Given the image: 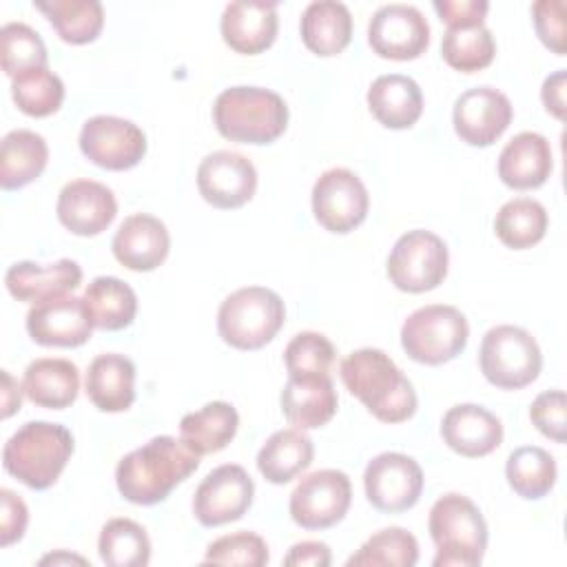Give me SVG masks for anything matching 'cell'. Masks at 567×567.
<instances>
[{
    "instance_id": "6da1fadb",
    "label": "cell",
    "mask_w": 567,
    "mask_h": 567,
    "mask_svg": "<svg viewBox=\"0 0 567 567\" xmlns=\"http://www.w3.org/2000/svg\"><path fill=\"white\" fill-rule=\"evenodd\" d=\"M199 467L195 454L182 439L162 434L128 452L115 467L120 494L135 505H155Z\"/></svg>"
},
{
    "instance_id": "7a4b0ae2",
    "label": "cell",
    "mask_w": 567,
    "mask_h": 567,
    "mask_svg": "<svg viewBox=\"0 0 567 567\" xmlns=\"http://www.w3.org/2000/svg\"><path fill=\"white\" fill-rule=\"evenodd\" d=\"M346 390L357 396L381 423H403L416 412V392L410 379L379 348L350 352L339 365Z\"/></svg>"
},
{
    "instance_id": "3957f363",
    "label": "cell",
    "mask_w": 567,
    "mask_h": 567,
    "mask_svg": "<svg viewBox=\"0 0 567 567\" xmlns=\"http://www.w3.org/2000/svg\"><path fill=\"white\" fill-rule=\"evenodd\" d=\"M213 122L219 135L230 142L270 144L288 126V106L270 89L230 86L217 95Z\"/></svg>"
},
{
    "instance_id": "277c9868",
    "label": "cell",
    "mask_w": 567,
    "mask_h": 567,
    "mask_svg": "<svg viewBox=\"0 0 567 567\" xmlns=\"http://www.w3.org/2000/svg\"><path fill=\"white\" fill-rule=\"evenodd\" d=\"M73 454V436L60 423L29 421L2 450L4 470L31 489L51 487Z\"/></svg>"
},
{
    "instance_id": "5b68a950",
    "label": "cell",
    "mask_w": 567,
    "mask_h": 567,
    "mask_svg": "<svg viewBox=\"0 0 567 567\" xmlns=\"http://www.w3.org/2000/svg\"><path fill=\"white\" fill-rule=\"evenodd\" d=\"M430 536L436 545L434 567H476L487 549V523L463 494H443L430 509Z\"/></svg>"
},
{
    "instance_id": "8992f818",
    "label": "cell",
    "mask_w": 567,
    "mask_h": 567,
    "mask_svg": "<svg viewBox=\"0 0 567 567\" xmlns=\"http://www.w3.org/2000/svg\"><path fill=\"white\" fill-rule=\"evenodd\" d=\"M286 306L264 286H246L230 292L217 310L219 337L237 350H259L281 330Z\"/></svg>"
},
{
    "instance_id": "52a82bcc",
    "label": "cell",
    "mask_w": 567,
    "mask_h": 567,
    "mask_svg": "<svg viewBox=\"0 0 567 567\" xmlns=\"http://www.w3.org/2000/svg\"><path fill=\"white\" fill-rule=\"evenodd\" d=\"M470 339L465 315L445 303H430L414 310L401 326L405 354L425 365H441L458 357Z\"/></svg>"
},
{
    "instance_id": "ba28073f",
    "label": "cell",
    "mask_w": 567,
    "mask_h": 567,
    "mask_svg": "<svg viewBox=\"0 0 567 567\" xmlns=\"http://www.w3.org/2000/svg\"><path fill=\"white\" fill-rule=\"evenodd\" d=\"M483 377L501 390H520L538 379L543 354L536 339L518 326H494L481 341Z\"/></svg>"
},
{
    "instance_id": "9c48e42d",
    "label": "cell",
    "mask_w": 567,
    "mask_h": 567,
    "mask_svg": "<svg viewBox=\"0 0 567 567\" xmlns=\"http://www.w3.org/2000/svg\"><path fill=\"white\" fill-rule=\"evenodd\" d=\"M447 246L430 230H408L396 239L388 257V277L403 292H427L447 275Z\"/></svg>"
},
{
    "instance_id": "30bf717a",
    "label": "cell",
    "mask_w": 567,
    "mask_h": 567,
    "mask_svg": "<svg viewBox=\"0 0 567 567\" xmlns=\"http://www.w3.org/2000/svg\"><path fill=\"white\" fill-rule=\"evenodd\" d=\"M352 485L341 470H317L303 476L290 494V516L303 529H328L350 509Z\"/></svg>"
},
{
    "instance_id": "8fae6325",
    "label": "cell",
    "mask_w": 567,
    "mask_h": 567,
    "mask_svg": "<svg viewBox=\"0 0 567 567\" xmlns=\"http://www.w3.org/2000/svg\"><path fill=\"white\" fill-rule=\"evenodd\" d=\"M370 197L357 173L350 168H328L312 186L315 219L330 233L346 235L368 217Z\"/></svg>"
},
{
    "instance_id": "7c38bea8",
    "label": "cell",
    "mask_w": 567,
    "mask_h": 567,
    "mask_svg": "<svg viewBox=\"0 0 567 567\" xmlns=\"http://www.w3.org/2000/svg\"><path fill=\"white\" fill-rule=\"evenodd\" d=\"M82 155L106 171H128L146 153V135L131 120L117 115H93L80 131Z\"/></svg>"
},
{
    "instance_id": "4fadbf2b",
    "label": "cell",
    "mask_w": 567,
    "mask_h": 567,
    "mask_svg": "<svg viewBox=\"0 0 567 567\" xmlns=\"http://www.w3.org/2000/svg\"><path fill=\"white\" fill-rule=\"evenodd\" d=\"M370 505L385 514H399L416 505L423 492L421 465L401 452L377 454L363 472Z\"/></svg>"
},
{
    "instance_id": "5bb4252c",
    "label": "cell",
    "mask_w": 567,
    "mask_h": 567,
    "mask_svg": "<svg viewBox=\"0 0 567 567\" xmlns=\"http://www.w3.org/2000/svg\"><path fill=\"white\" fill-rule=\"evenodd\" d=\"M255 483L237 463H224L206 474L193 496V514L204 527L239 520L252 505Z\"/></svg>"
},
{
    "instance_id": "9a60e30c",
    "label": "cell",
    "mask_w": 567,
    "mask_h": 567,
    "mask_svg": "<svg viewBox=\"0 0 567 567\" xmlns=\"http://www.w3.org/2000/svg\"><path fill=\"white\" fill-rule=\"evenodd\" d=\"M368 42L385 60H414L430 44V24L412 4H383L370 18Z\"/></svg>"
},
{
    "instance_id": "2e32d148",
    "label": "cell",
    "mask_w": 567,
    "mask_h": 567,
    "mask_svg": "<svg viewBox=\"0 0 567 567\" xmlns=\"http://www.w3.org/2000/svg\"><path fill=\"white\" fill-rule=\"evenodd\" d=\"M93 328L86 301L73 295L40 301L27 312L29 337L47 348H78L91 339Z\"/></svg>"
},
{
    "instance_id": "e0dca14e",
    "label": "cell",
    "mask_w": 567,
    "mask_h": 567,
    "mask_svg": "<svg viewBox=\"0 0 567 567\" xmlns=\"http://www.w3.org/2000/svg\"><path fill=\"white\" fill-rule=\"evenodd\" d=\"M197 188L215 208H239L250 202L257 190V171L241 153L215 151L199 162Z\"/></svg>"
},
{
    "instance_id": "ac0fdd59",
    "label": "cell",
    "mask_w": 567,
    "mask_h": 567,
    "mask_svg": "<svg viewBox=\"0 0 567 567\" xmlns=\"http://www.w3.org/2000/svg\"><path fill=\"white\" fill-rule=\"evenodd\" d=\"M514 109L505 93L492 86H476L454 102V131L470 146L494 144L512 124Z\"/></svg>"
},
{
    "instance_id": "d6986e66",
    "label": "cell",
    "mask_w": 567,
    "mask_h": 567,
    "mask_svg": "<svg viewBox=\"0 0 567 567\" xmlns=\"http://www.w3.org/2000/svg\"><path fill=\"white\" fill-rule=\"evenodd\" d=\"M55 210L66 230L80 237H93L113 224L117 202L109 186L95 179H73L60 190Z\"/></svg>"
},
{
    "instance_id": "ffe728a7",
    "label": "cell",
    "mask_w": 567,
    "mask_h": 567,
    "mask_svg": "<svg viewBox=\"0 0 567 567\" xmlns=\"http://www.w3.org/2000/svg\"><path fill=\"white\" fill-rule=\"evenodd\" d=\"M219 29L224 42L233 51L244 55H257L266 51L277 38V4L264 0L228 2L221 13Z\"/></svg>"
},
{
    "instance_id": "44dd1931",
    "label": "cell",
    "mask_w": 567,
    "mask_h": 567,
    "mask_svg": "<svg viewBox=\"0 0 567 567\" xmlns=\"http://www.w3.org/2000/svg\"><path fill=\"white\" fill-rule=\"evenodd\" d=\"M115 259L135 272L155 270L171 250V237L162 219L137 213L126 217L111 241Z\"/></svg>"
},
{
    "instance_id": "7402d4cb",
    "label": "cell",
    "mask_w": 567,
    "mask_h": 567,
    "mask_svg": "<svg viewBox=\"0 0 567 567\" xmlns=\"http://www.w3.org/2000/svg\"><path fill=\"white\" fill-rule=\"evenodd\" d=\"M441 436L461 456L478 458L492 454L503 441V425L496 414L476 403H461L445 412Z\"/></svg>"
},
{
    "instance_id": "603a6c76",
    "label": "cell",
    "mask_w": 567,
    "mask_h": 567,
    "mask_svg": "<svg viewBox=\"0 0 567 567\" xmlns=\"http://www.w3.org/2000/svg\"><path fill=\"white\" fill-rule=\"evenodd\" d=\"M4 284L9 295L18 301L40 303L73 292L82 284V268L73 259H58L47 266L18 261L7 270Z\"/></svg>"
},
{
    "instance_id": "cb8c5ba5",
    "label": "cell",
    "mask_w": 567,
    "mask_h": 567,
    "mask_svg": "<svg viewBox=\"0 0 567 567\" xmlns=\"http://www.w3.org/2000/svg\"><path fill=\"white\" fill-rule=\"evenodd\" d=\"M554 159L545 135L523 131L514 135L498 155V177L514 190H532L547 182Z\"/></svg>"
},
{
    "instance_id": "d4e9b609",
    "label": "cell",
    "mask_w": 567,
    "mask_h": 567,
    "mask_svg": "<svg viewBox=\"0 0 567 567\" xmlns=\"http://www.w3.org/2000/svg\"><path fill=\"white\" fill-rule=\"evenodd\" d=\"M339 396L330 374L288 377L281 390V412L299 430H317L337 414Z\"/></svg>"
},
{
    "instance_id": "484cf974",
    "label": "cell",
    "mask_w": 567,
    "mask_h": 567,
    "mask_svg": "<svg viewBox=\"0 0 567 567\" xmlns=\"http://www.w3.org/2000/svg\"><path fill=\"white\" fill-rule=\"evenodd\" d=\"M84 388L100 412H124L135 401V365L124 354H100L89 363Z\"/></svg>"
},
{
    "instance_id": "4316f807",
    "label": "cell",
    "mask_w": 567,
    "mask_h": 567,
    "mask_svg": "<svg viewBox=\"0 0 567 567\" xmlns=\"http://www.w3.org/2000/svg\"><path fill=\"white\" fill-rule=\"evenodd\" d=\"M368 106L385 128H410L423 113L421 86L401 73L379 75L368 89Z\"/></svg>"
},
{
    "instance_id": "83f0119b",
    "label": "cell",
    "mask_w": 567,
    "mask_h": 567,
    "mask_svg": "<svg viewBox=\"0 0 567 567\" xmlns=\"http://www.w3.org/2000/svg\"><path fill=\"white\" fill-rule=\"evenodd\" d=\"M22 392L40 408L64 410L78 399L80 370L69 359H35L24 370Z\"/></svg>"
},
{
    "instance_id": "f1b7e54d",
    "label": "cell",
    "mask_w": 567,
    "mask_h": 567,
    "mask_svg": "<svg viewBox=\"0 0 567 567\" xmlns=\"http://www.w3.org/2000/svg\"><path fill=\"white\" fill-rule=\"evenodd\" d=\"M299 29L308 51L330 58L350 44L352 16L343 2L317 0L303 9Z\"/></svg>"
},
{
    "instance_id": "f546056e",
    "label": "cell",
    "mask_w": 567,
    "mask_h": 567,
    "mask_svg": "<svg viewBox=\"0 0 567 567\" xmlns=\"http://www.w3.org/2000/svg\"><path fill=\"white\" fill-rule=\"evenodd\" d=\"M49 162V146L35 131L16 128L2 137L0 146V186L16 190L42 175Z\"/></svg>"
},
{
    "instance_id": "4dcf8cb0",
    "label": "cell",
    "mask_w": 567,
    "mask_h": 567,
    "mask_svg": "<svg viewBox=\"0 0 567 567\" xmlns=\"http://www.w3.org/2000/svg\"><path fill=\"white\" fill-rule=\"evenodd\" d=\"M312 456L315 445L310 436H306L299 427H288L275 432L261 445L257 454V470L268 483L284 485L308 470Z\"/></svg>"
},
{
    "instance_id": "1f68e13d",
    "label": "cell",
    "mask_w": 567,
    "mask_h": 567,
    "mask_svg": "<svg viewBox=\"0 0 567 567\" xmlns=\"http://www.w3.org/2000/svg\"><path fill=\"white\" fill-rule=\"evenodd\" d=\"M237 427V410L226 401H213L179 421V439L199 456L215 454L235 439Z\"/></svg>"
},
{
    "instance_id": "d6a6232c",
    "label": "cell",
    "mask_w": 567,
    "mask_h": 567,
    "mask_svg": "<svg viewBox=\"0 0 567 567\" xmlns=\"http://www.w3.org/2000/svg\"><path fill=\"white\" fill-rule=\"evenodd\" d=\"M82 299L86 301L93 326L100 330H122L133 323L137 312L135 290L117 277H95Z\"/></svg>"
},
{
    "instance_id": "836d02e7",
    "label": "cell",
    "mask_w": 567,
    "mask_h": 567,
    "mask_svg": "<svg viewBox=\"0 0 567 567\" xmlns=\"http://www.w3.org/2000/svg\"><path fill=\"white\" fill-rule=\"evenodd\" d=\"M547 210L532 197H516L505 202L494 219V233L503 246L525 250L536 246L547 233Z\"/></svg>"
},
{
    "instance_id": "e575fe53",
    "label": "cell",
    "mask_w": 567,
    "mask_h": 567,
    "mask_svg": "<svg viewBox=\"0 0 567 567\" xmlns=\"http://www.w3.org/2000/svg\"><path fill=\"white\" fill-rule=\"evenodd\" d=\"M33 4L69 44H89L104 27V9L97 0H49Z\"/></svg>"
},
{
    "instance_id": "d590c367",
    "label": "cell",
    "mask_w": 567,
    "mask_h": 567,
    "mask_svg": "<svg viewBox=\"0 0 567 567\" xmlns=\"http://www.w3.org/2000/svg\"><path fill=\"white\" fill-rule=\"evenodd\" d=\"M556 461L538 445L516 447L505 465V476L509 487L527 501H538L547 496L556 483Z\"/></svg>"
},
{
    "instance_id": "8d00e7d4",
    "label": "cell",
    "mask_w": 567,
    "mask_h": 567,
    "mask_svg": "<svg viewBox=\"0 0 567 567\" xmlns=\"http://www.w3.org/2000/svg\"><path fill=\"white\" fill-rule=\"evenodd\" d=\"M97 551L109 567H144L151 560V540L140 523L111 518L100 532Z\"/></svg>"
},
{
    "instance_id": "74e56055",
    "label": "cell",
    "mask_w": 567,
    "mask_h": 567,
    "mask_svg": "<svg viewBox=\"0 0 567 567\" xmlns=\"http://www.w3.org/2000/svg\"><path fill=\"white\" fill-rule=\"evenodd\" d=\"M16 106L31 117L53 115L64 100V84L49 66H35L11 78Z\"/></svg>"
},
{
    "instance_id": "f35d334b",
    "label": "cell",
    "mask_w": 567,
    "mask_h": 567,
    "mask_svg": "<svg viewBox=\"0 0 567 567\" xmlns=\"http://www.w3.org/2000/svg\"><path fill=\"white\" fill-rule=\"evenodd\" d=\"M419 560V543L403 527H388L372 534L357 554L348 558V567H412Z\"/></svg>"
},
{
    "instance_id": "ab89813d",
    "label": "cell",
    "mask_w": 567,
    "mask_h": 567,
    "mask_svg": "<svg viewBox=\"0 0 567 567\" xmlns=\"http://www.w3.org/2000/svg\"><path fill=\"white\" fill-rule=\"evenodd\" d=\"M443 60L463 73H474L492 64L496 55V42L485 24L447 29L441 42Z\"/></svg>"
},
{
    "instance_id": "60d3db41",
    "label": "cell",
    "mask_w": 567,
    "mask_h": 567,
    "mask_svg": "<svg viewBox=\"0 0 567 567\" xmlns=\"http://www.w3.org/2000/svg\"><path fill=\"white\" fill-rule=\"evenodd\" d=\"M0 58L2 71L16 78L22 71L35 66H49L47 47L35 29L24 22H7L0 31Z\"/></svg>"
},
{
    "instance_id": "b9f144b4",
    "label": "cell",
    "mask_w": 567,
    "mask_h": 567,
    "mask_svg": "<svg viewBox=\"0 0 567 567\" xmlns=\"http://www.w3.org/2000/svg\"><path fill=\"white\" fill-rule=\"evenodd\" d=\"M332 361H334V346L330 343L328 337L312 330L295 334L284 350V363H286L288 377L328 374Z\"/></svg>"
},
{
    "instance_id": "7bdbcfd3",
    "label": "cell",
    "mask_w": 567,
    "mask_h": 567,
    "mask_svg": "<svg viewBox=\"0 0 567 567\" xmlns=\"http://www.w3.org/2000/svg\"><path fill=\"white\" fill-rule=\"evenodd\" d=\"M270 560L268 545L259 534L235 532L219 536L206 549L204 563L217 565H244V567H264Z\"/></svg>"
},
{
    "instance_id": "ee69618b",
    "label": "cell",
    "mask_w": 567,
    "mask_h": 567,
    "mask_svg": "<svg viewBox=\"0 0 567 567\" xmlns=\"http://www.w3.org/2000/svg\"><path fill=\"white\" fill-rule=\"evenodd\" d=\"M565 410H567L565 392L563 390H547V392H540L532 401L529 419L543 436H547L556 443H565V439H567Z\"/></svg>"
},
{
    "instance_id": "f6af8a7d",
    "label": "cell",
    "mask_w": 567,
    "mask_h": 567,
    "mask_svg": "<svg viewBox=\"0 0 567 567\" xmlns=\"http://www.w3.org/2000/svg\"><path fill=\"white\" fill-rule=\"evenodd\" d=\"M534 27L540 42L556 55L565 53V2L563 0H538L532 4Z\"/></svg>"
},
{
    "instance_id": "bcb514c9",
    "label": "cell",
    "mask_w": 567,
    "mask_h": 567,
    "mask_svg": "<svg viewBox=\"0 0 567 567\" xmlns=\"http://www.w3.org/2000/svg\"><path fill=\"white\" fill-rule=\"evenodd\" d=\"M439 18L447 24V29H465L483 24L489 2L485 0H434L432 2Z\"/></svg>"
},
{
    "instance_id": "7dc6e473",
    "label": "cell",
    "mask_w": 567,
    "mask_h": 567,
    "mask_svg": "<svg viewBox=\"0 0 567 567\" xmlns=\"http://www.w3.org/2000/svg\"><path fill=\"white\" fill-rule=\"evenodd\" d=\"M0 545L2 547H9L13 545L16 540H20L24 536V529H27V523H29V509L24 505V501L2 487L0 489Z\"/></svg>"
},
{
    "instance_id": "c3c4849f",
    "label": "cell",
    "mask_w": 567,
    "mask_h": 567,
    "mask_svg": "<svg viewBox=\"0 0 567 567\" xmlns=\"http://www.w3.org/2000/svg\"><path fill=\"white\" fill-rule=\"evenodd\" d=\"M332 563L330 547L321 540H301L290 547L284 565L290 567H328Z\"/></svg>"
},
{
    "instance_id": "681fc988",
    "label": "cell",
    "mask_w": 567,
    "mask_h": 567,
    "mask_svg": "<svg viewBox=\"0 0 567 567\" xmlns=\"http://www.w3.org/2000/svg\"><path fill=\"white\" fill-rule=\"evenodd\" d=\"M565 71L558 69L556 73L547 75L540 89V97L545 109L556 117V120H565Z\"/></svg>"
},
{
    "instance_id": "f907efd6",
    "label": "cell",
    "mask_w": 567,
    "mask_h": 567,
    "mask_svg": "<svg viewBox=\"0 0 567 567\" xmlns=\"http://www.w3.org/2000/svg\"><path fill=\"white\" fill-rule=\"evenodd\" d=\"M2 381H4V390H2V416L9 419L16 410H20L22 403V392L20 385H16V381L11 379V374L7 370H2Z\"/></svg>"
},
{
    "instance_id": "816d5d0a",
    "label": "cell",
    "mask_w": 567,
    "mask_h": 567,
    "mask_svg": "<svg viewBox=\"0 0 567 567\" xmlns=\"http://www.w3.org/2000/svg\"><path fill=\"white\" fill-rule=\"evenodd\" d=\"M42 565H47V563H82V565H86V560L84 558H80V556H69V554H51V556H44L42 560H40Z\"/></svg>"
}]
</instances>
